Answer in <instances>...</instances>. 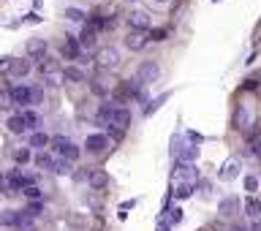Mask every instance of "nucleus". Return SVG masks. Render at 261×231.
Instances as JSON below:
<instances>
[{"label":"nucleus","instance_id":"1","mask_svg":"<svg viewBox=\"0 0 261 231\" xmlns=\"http://www.w3.org/2000/svg\"><path fill=\"white\" fill-rule=\"evenodd\" d=\"M28 185H35V174H25V171L14 169L6 174V182H3V190L11 193V190H25Z\"/></svg>","mask_w":261,"mask_h":231},{"label":"nucleus","instance_id":"2","mask_svg":"<svg viewBox=\"0 0 261 231\" xmlns=\"http://www.w3.org/2000/svg\"><path fill=\"white\" fill-rule=\"evenodd\" d=\"M96 66L103 68V71H112V68L120 66V52L114 47H101L96 52Z\"/></svg>","mask_w":261,"mask_h":231},{"label":"nucleus","instance_id":"3","mask_svg":"<svg viewBox=\"0 0 261 231\" xmlns=\"http://www.w3.org/2000/svg\"><path fill=\"white\" fill-rule=\"evenodd\" d=\"M161 76V66L158 60H145L142 66L136 68V79L142 82V84H150V82H155Z\"/></svg>","mask_w":261,"mask_h":231},{"label":"nucleus","instance_id":"4","mask_svg":"<svg viewBox=\"0 0 261 231\" xmlns=\"http://www.w3.org/2000/svg\"><path fill=\"white\" fill-rule=\"evenodd\" d=\"M11 90V98H14L16 106H30L33 103V84H14Z\"/></svg>","mask_w":261,"mask_h":231},{"label":"nucleus","instance_id":"5","mask_svg":"<svg viewBox=\"0 0 261 231\" xmlns=\"http://www.w3.org/2000/svg\"><path fill=\"white\" fill-rule=\"evenodd\" d=\"M147 44H150V35H147V30H130V33L125 35V47H128L130 52H142Z\"/></svg>","mask_w":261,"mask_h":231},{"label":"nucleus","instance_id":"6","mask_svg":"<svg viewBox=\"0 0 261 231\" xmlns=\"http://www.w3.org/2000/svg\"><path fill=\"white\" fill-rule=\"evenodd\" d=\"M128 25L130 30H150V14L147 11H139V8H133V11L128 14Z\"/></svg>","mask_w":261,"mask_h":231},{"label":"nucleus","instance_id":"7","mask_svg":"<svg viewBox=\"0 0 261 231\" xmlns=\"http://www.w3.org/2000/svg\"><path fill=\"white\" fill-rule=\"evenodd\" d=\"M106 147H109V139H106L103 133H90L87 142H84V149H87V152H93V155L103 152Z\"/></svg>","mask_w":261,"mask_h":231},{"label":"nucleus","instance_id":"8","mask_svg":"<svg viewBox=\"0 0 261 231\" xmlns=\"http://www.w3.org/2000/svg\"><path fill=\"white\" fill-rule=\"evenodd\" d=\"M234 125H237L242 133H247V131H250V125H253V115H250V109L237 106V112H234Z\"/></svg>","mask_w":261,"mask_h":231},{"label":"nucleus","instance_id":"9","mask_svg":"<svg viewBox=\"0 0 261 231\" xmlns=\"http://www.w3.org/2000/svg\"><path fill=\"white\" fill-rule=\"evenodd\" d=\"M28 74H30V60L28 57L11 60V66H8V76H11V79H25Z\"/></svg>","mask_w":261,"mask_h":231},{"label":"nucleus","instance_id":"10","mask_svg":"<svg viewBox=\"0 0 261 231\" xmlns=\"http://www.w3.org/2000/svg\"><path fill=\"white\" fill-rule=\"evenodd\" d=\"M60 52L65 60H76V57L82 54V44H79V38H74V35H65V44H63Z\"/></svg>","mask_w":261,"mask_h":231},{"label":"nucleus","instance_id":"11","mask_svg":"<svg viewBox=\"0 0 261 231\" xmlns=\"http://www.w3.org/2000/svg\"><path fill=\"white\" fill-rule=\"evenodd\" d=\"M109 125H120V128H128L130 125V112L123 103H114V112H112V122Z\"/></svg>","mask_w":261,"mask_h":231},{"label":"nucleus","instance_id":"12","mask_svg":"<svg viewBox=\"0 0 261 231\" xmlns=\"http://www.w3.org/2000/svg\"><path fill=\"white\" fill-rule=\"evenodd\" d=\"M87 182L93 190H103L106 185H109V174L103 169H96V171H87Z\"/></svg>","mask_w":261,"mask_h":231},{"label":"nucleus","instance_id":"13","mask_svg":"<svg viewBox=\"0 0 261 231\" xmlns=\"http://www.w3.org/2000/svg\"><path fill=\"white\" fill-rule=\"evenodd\" d=\"M28 57L44 60V57H47V41L44 38H30L28 41Z\"/></svg>","mask_w":261,"mask_h":231},{"label":"nucleus","instance_id":"14","mask_svg":"<svg viewBox=\"0 0 261 231\" xmlns=\"http://www.w3.org/2000/svg\"><path fill=\"white\" fill-rule=\"evenodd\" d=\"M96 27H90V25H84L82 27V33H79V44H82V49H93L96 47Z\"/></svg>","mask_w":261,"mask_h":231},{"label":"nucleus","instance_id":"15","mask_svg":"<svg viewBox=\"0 0 261 231\" xmlns=\"http://www.w3.org/2000/svg\"><path fill=\"white\" fill-rule=\"evenodd\" d=\"M8 131H11V133H25V131H30L28 128V122H25V117L22 115H14V117H8Z\"/></svg>","mask_w":261,"mask_h":231},{"label":"nucleus","instance_id":"16","mask_svg":"<svg viewBox=\"0 0 261 231\" xmlns=\"http://www.w3.org/2000/svg\"><path fill=\"white\" fill-rule=\"evenodd\" d=\"M52 144V139H49L44 131H33V136H30V147L33 149H44V147H49Z\"/></svg>","mask_w":261,"mask_h":231},{"label":"nucleus","instance_id":"17","mask_svg":"<svg viewBox=\"0 0 261 231\" xmlns=\"http://www.w3.org/2000/svg\"><path fill=\"white\" fill-rule=\"evenodd\" d=\"M237 174H240V163L237 161H226L220 166V180H234Z\"/></svg>","mask_w":261,"mask_h":231},{"label":"nucleus","instance_id":"18","mask_svg":"<svg viewBox=\"0 0 261 231\" xmlns=\"http://www.w3.org/2000/svg\"><path fill=\"white\" fill-rule=\"evenodd\" d=\"M49 147H52V152H55V155H60V158H63V155H65V149L71 147V142L65 139V136H55Z\"/></svg>","mask_w":261,"mask_h":231},{"label":"nucleus","instance_id":"19","mask_svg":"<svg viewBox=\"0 0 261 231\" xmlns=\"http://www.w3.org/2000/svg\"><path fill=\"white\" fill-rule=\"evenodd\" d=\"M169 95L172 93H163V95H158V98H152L150 103H147V109H145V117H150V115H155V112H158L161 106H163L166 101H169Z\"/></svg>","mask_w":261,"mask_h":231},{"label":"nucleus","instance_id":"20","mask_svg":"<svg viewBox=\"0 0 261 231\" xmlns=\"http://www.w3.org/2000/svg\"><path fill=\"white\" fill-rule=\"evenodd\" d=\"M112 112H114V103H103V106L98 109L96 120L101 122V125H109V122H112Z\"/></svg>","mask_w":261,"mask_h":231},{"label":"nucleus","instance_id":"21","mask_svg":"<svg viewBox=\"0 0 261 231\" xmlns=\"http://www.w3.org/2000/svg\"><path fill=\"white\" fill-rule=\"evenodd\" d=\"M177 177L193 185V182H196V169H193V166H185V163H179V166H177Z\"/></svg>","mask_w":261,"mask_h":231},{"label":"nucleus","instance_id":"22","mask_svg":"<svg viewBox=\"0 0 261 231\" xmlns=\"http://www.w3.org/2000/svg\"><path fill=\"white\" fill-rule=\"evenodd\" d=\"M218 212H220V215H234V212H237V198H234V196L223 198V201L218 204Z\"/></svg>","mask_w":261,"mask_h":231},{"label":"nucleus","instance_id":"23","mask_svg":"<svg viewBox=\"0 0 261 231\" xmlns=\"http://www.w3.org/2000/svg\"><path fill=\"white\" fill-rule=\"evenodd\" d=\"M30 226H33V215H30L28 210H19V212H16L14 229H30Z\"/></svg>","mask_w":261,"mask_h":231},{"label":"nucleus","instance_id":"24","mask_svg":"<svg viewBox=\"0 0 261 231\" xmlns=\"http://www.w3.org/2000/svg\"><path fill=\"white\" fill-rule=\"evenodd\" d=\"M22 196L28 198V201H41L44 193H41V188H38V185H28V188L22 190Z\"/></svg>","mask_w":261,"mask_h":231},{"label":"nucleus","instance_id":"25","mask_svg":"<svg viewBox=\"0 0 261 231\" xmlns=\"http://www.w3.org/2000/svg\"><path fill=\"white\" fill-rule=\"evenodd\" d=\"M65 19L68 22H87V14L82 11V8H65Z\"/></svg>","mask_w":261,"mask_h":231},{"label":"nucleus","instance_id":"26","mask_svg":"<svg viewBox=\"0 0 261 231\" xmlns=\"http://www.w3.org/2000/svg\"><path fill=\"white\" fill-rule=\"evenodd\" d=\"M52 171L55 174H71V161H65V158H55V166H52Z\"/></svg>","mask_w":261,"mask_h":231},{"label":"nucleus","instance_id":"27","mask_svg":"<svg viewBox=\"0 0 261 231\" xmlns=\"http://www.w3.org/2000/svg\"><path fill=\"white\" fill-rule=\"evenodd\" d=\"M35 166H41V169L52 171V166H55V158L49 155V152H38V155H35Z\"/></svg>","mask_w":261,"mask_h":231},{"label":"nucleus","instance_id":"28","mask_svg":"<svg viewBox=\"0 0 261 231\" xmlns=\"http://www.w3.org/2000/svg\"><path fill=\"white\" fill-rule=\"evenodd\" d=\"M16 212H19V210H3V212H0V226H11V229H14Z\"/></svg>","mask_w":261,"mask_h":231},{"label":"nucleus","instance_id":"29","mask_svg":"<svg viewBox=\"0 0 261 231\" xmlns=\"http://www.w3.org/2000/svg\"><path fill=\"white\" fill-rule=\"evenodd\" d=\"M30 158H33V155H30V147H19V149H14V161L19 163V166H25Z\"/></svg>","mask_w":261,"mask_h":231},{"label":"nucleus","instance_id":"30","mask_svg":"<svg viewBox=\"0 0 261 231\" xmlns=\"http://www.w3.org/2000/svg\"><path fill=\"white\" fill-rule=\"evenodd\" d=\"M11 106H16L14 98H11V90H3V93H0V109H3V112H8Z\"/></svg>","mask_w":261,"mask_h":231},{"label":"nucleus","instance_id":"31","mask_svg":"<svg viewBox=\"0 0 261 231\" xmlns=\"http://www.w3.org/2000/svg\"><path fill=\"white\" fill-rule=\"evenodd\" d=\"M22 117H25V122H28V128H38V115H35V112H30V109H25V112H22Z\"/></svg>","mask_w":261,"mask_h":231},{"label":"nucleus","instance_id":"32","mask_svg":"<svg viewBox=\"0 0 261 231\" xmlns=\"http://www.w3.org/2000/svg\"><path fill=\"white\" fill-rule=\"evenodd\" d=\"M63 74L68 76L71 82H82V79H84V74H82V71H79V68H74V66H68V68H65V71H63Z\"/></svg>","mask_w":261,"mask_h":231},{"label":"nucleus","instance_id":"33","mask_svg":"<svg viewBox=\"0 0 261 231\" xmlns=\"http://www.w3.org/2000/svg\"><path fill=\"white\" fill-rule=\"evenodd\" d=\"M191 193H193V185L191 182H182L177 190H174V196H177V198H188Z\"/></svg>","mask_w":261,"mask_h":231},{"label":"nucleus","instance_id":"34","mask_svg":"<svg viewBox=\"0 0 261 231\" xmlns=\"http://www.w3.org/2000/svg\"><path fill=\"white\" fill-rule=\"evenodd\" d=\"M196 158H199V149H196V147H185V149H182V161L191 163V161H196Z\"/></svg>","mask_w":261,"mask_h":231},{"label":"nucleus","instance_id":"35","mask_svg":"<svg viewBox=\"0 0 261 231\" xmlns=\"http://www.w3.org/2000/svg\"><path fill=\"white\" fill-rule=\"evenodd\" d=\"M245 190H247V193H256V190H259V180H256L253 174L245 177Z\"/></svg>","mask_w":261,"mask_h":231},{"label":"nucleus","instance_id":"36","mask_svg":"<svg viewBox=\"0 0 261 231\" xmlns=\"http://www.w3.org/2000/svg\"><path fill=\"white\" fill-rule=\"evenodd\" d=\"M41 210H44V204H41V201H30V207H28L30 215H41Z\"/></svg>","mask_w":261,"mask_h":231},{"label":"nucleus","instance_id":"37","mask_svg":"<svg viewBox=\"0 0 261 231\" xmlns=\"http://www.w3.org/2000/svg\"><path fill=\"white\" fill-rule=\"evenodd\" d=\"M169 223H172V226L182 223V210H172V217H169Z\"/></svg>","mask_w":261,"mask_h":231},{"label":"nucleus","instance_id":"38","mask_svg":"<svg viewBox=\"0 0 261 231\" xmlns=\"http://www.w3.org/2000/svg\"><path fill=\"white\" fill-rule=\"evenodd\" d=\"M44 101V90L38 84H33V103H41Z\"/></svg>","mask_w":261,"mask_h":231},{"label":"nucleus","instance_id":"39","mask_svg":"<svg viewBox=\"0 0 261 231\" xmlns=\"http://www.w3.org/2000/svg\"><path fill=\"white\" fill-rule=\"evenodd\" d=\"M93 93H96V95H106V87H103V84H101V82H93Z\"/></svg>","mask_w":261,"mask_h":231},{"label":"nucleus","instance_id":"40","mask_svg":"<svg viewBox=\"0 0 261 231\" xmlns=\"http://www.w3.org/2000/svg\"><path fill=\"white\" fill-rule=\"evenodd\" d=\"M22 22H28V25H38V22H41V16H38V14H28Z\"/></svg>","mask_w":261,"mask_h":231},{"label":"nucleus","instance_id":"41","mask_svg":"<svg viewBox=\"0 0 261 231\" xmlns=\"http://www.w3.org/2000/svg\"><path fill=\"white\" fill-rule=\"evenodd\" d=\"M161 38H166V30H152L150 33V41H161Z\"/></svg>","mask_w":261,"mask_h":231},{"label":"nucleus","instance_id":"42","mask_svg":"<svg viewBox=\"0 0 261 231\" xmlns=\"http://www.w3.org/2000/svg\"><path fill=\"white\" fill-rule=\"evenodd\" d=\"M11 60H14V57H11V54H3V57H0V68L11 66Z\"/></svg>","mask_w":261,"mask_h":231},{"label":"nucleus","instance_id":"43","mask_svg":"<svg viewBox=\"0 0 261 231\" xmlns=\"http://www.w3.org/2000/svg\"><path fill=\"white\" fill-rule=\"evenodd\" d=\"M155 231H169V223H163V220H161V223H158V229H155Z\"/></svg>","mask_w":261,"mask_h":231},{"label":"nucleus","instance_id":"44","mask_svg":"<svg viewBox=\"0 0 261 231\" xmlns=\"http://www.w3.org/2000/svg\"><path fill=\"white\" fill-rule=\"evenodd\" d=\"M253 152H256V155H259V158H261V142H256V147H253Z\"/></svg>","mask_w":261,"mask_h":231},{"label":"nucleus","instance_id":"45","mask_svg":"<svg viewBox=\"0 0 261 231\" xmlns=\"http://www.w3.org/2000/svg\"><path fill=\"white\" fill-rule=\"evenodd\" d=\"M33 8H41V0H33Z\"/></svg>","mask_w":261,"mask_h":231},{"label":"nucleus","instance_id":"46","mask_svg":"<svg viewBox=\"0 0 261 231\" xmlns=\"http://www.w3.org/2000/svg\"><path fill=\"white\" fill-rule=\"evenodd\" d=\"M125 3H136V0H125Z\"/></svg>","mask_w":261,"mask_h":231},{"label":"nucleus","instance_id":"47","mask_svg":"<svg viewBox=\"0 0 261 231\" xmlns=\"http://www.w3.org/2000/svg\"><path fill=\"white\" fill-rule=\"evenodd\" d=\"M155 3H163V0H155Z\"/></svg>","mask_w":261,"mask_h":231},{"label":"nucleus","instance_id":"48","mask_svg":"<svg viewBox=\"0 0 261 231\" xmlns=\"http://www.w3.org/2000/svg\"><path fill=\"white\" fill-rule=\"evenodd\" d=\"M0 182H3V174H0Z\"/></svg>","mask_w":261,"mask_h":231},{"label":"nucleus","instance_id":"49","mask_svg":"<svg viewBox=\"0 0 261 231\" xmlns=\"http://www.w3.org/2000/svg\"><path fill=\"white\" fill-rule=\"evenodd\" d=\"M212 3H220V0H212Z\"/></svg>","mask_w":261,"mask_h":231}]
</instances>
